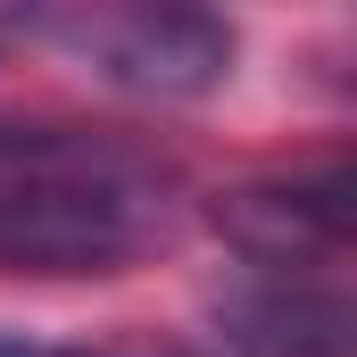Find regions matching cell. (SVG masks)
Instances as JSON below:
<instances>
[{
  "label": "cell",
  "instance_id": "7a4b0ae2",
  "mask_svg": "<svg viewBox=\"0 0 357 357\" xmlns=\"http://www.w3.org/2000/svg\"><path fill=\"white\" fill-rule=\"evenodd\" d=\"M50 42H67L91 75L142 100H191V91L225 84L233 67V25L208 8H150V0H116V8H59L42 17Z\"/></svg>",
  "mask_w": 357,
  "mask_h": 357
},
{
  "label": "cell",
  "instance_id": "3957f363",
  "mask_svg": "<svg viewBox=\"0 0 357 357\" xmlns=\"http://www.w3.org/2000/svg\"><path fill=\"white\" fill-rule=\"evenodd\" d=\"M216 216L266 266H299L307 250L341 258V241H349V183L341 175H324V183H258V191H233Z\"/></svg>",
  "mask_w": 357,
  "mask_h": 357
},
{
  "label": "cell",
  "instance_id": "277c9868",
  "mask_svg": "<svg viewBox=\"0 0 357 357\" xmlns=\"http://www.w3.org/2000/svg\"><path fill=\"white\" fill-rule=\"evenodd\" d=\"M225 316L258 357H349V307L333 291L266 282V291H233Z\"/></svg>",
  "mask_w": 357,
  "mask_h": 357
},
{
  "label": "cell",
  "instance_id": "5b68a950",
  "mask_svg": "<svg viewBox=\"0 0 357 357\" xmlns=\"http://www.w3.org/2000/svg\"><path fill=\"white\" fill-rule=\"evenodd\" d=\"M150 357H158V349H150Z\"/></svg>",
  "mask_w": 357,
  "mask_h": 357
},
{
  "label": "cell",
  "instance_id": "6da1fadb",
  "mask_svg": "<svg viewBox=\"0 0 357 357\" xmlns=\"http://www.w3.org/2000/svg\"><path fill=\"white\" fill-rule=\"evenodd\" d=\"M158 225H167V199L133 158L100 142H67V133L0 142V266L108 274Z\"/></svg>",
  "mask_w": 357,
  "mask_h": 357
}]
</instances>
